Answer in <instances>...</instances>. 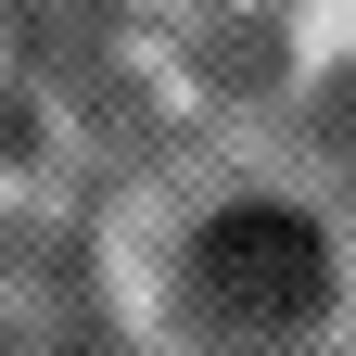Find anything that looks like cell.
<instances>
[{"label":"cell","mask_w":356,"mask_h":356,"mask_svg":"<svg viewBox=\"0 0 356 356\" xmlns=\"http://www.w3.org/2000/svg\"><path fill=\"white\" fill-rule=\"evenodd\" d=\"M191 293H204L229 331H293V318H318L331 254H318V229H305L293 204H229V216L191 242Z\"/></svg>","instance_id":"6da1fadb"}]
</instances>
